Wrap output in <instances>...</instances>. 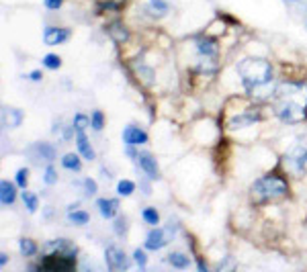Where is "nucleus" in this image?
<instances>
[{
	"label": "nucleus",
	"mask_w": 307,
	"mask_h": 272,
	"mask_svg": "<svg viewBox=\"0 0 307 272\" xmlns=\"http://www.w3.org/2000/svg\"><path fill=\"white\" fill-rule=\"evenodd\" d=\"M76 146H78V152H80V156L84 160H95V150L90 148L84 131H76Z\"/></svg>",
	"instance_id": "nucleus-15"
},
{
	"label": "nucleus",
	"mask_w": 307,
	"mask_h": 272,
	"mask_svg": "<svg viewBox=\"0 0 307 272\" xmlns=\"http://www.w3.org/2000/svg\"><path fill=\"white\" fill-rule=\"evenodd\" d=\"M197 51L205 57H215L217 51H219V45L213 39H199L197 41Z\"/></svg>",
	"instance_id": "nucleus-16"
},
{
	"label": "nucleus",
	"mask_w": 307,
	"mask_h": 272,
	"mask_svg": "<svg viewBox=\"0 0 307 272\" xmlns=\"http://www.w3.org/2000/svg\"><path fill=\"white\" fill-rule=\"evenodd\" d=\"M109 35H111L113 41H117V43H125V41L129 39V33H127V29H125L121 23H111V25H109Z\"/></svg>",
	"instance_id": "nucleus-17"
},
{
	"label": "nucleus",
	"mask_w": 307,
	"mask_h": 272,
	"mask_svg": "<svg viewBox=\"0 0 307 272\" xmlns=\"http://www.w3.org/2000/svg\"><path fill=\"white\" fill-rule=\"evenodd\" d=\"M115 229H117V233H123V231H125V221H123V219H117V221H115Z\"/></svg>",
	"instance_id": "nucleus-36"
},
{
	"label": "nucleus",
	"mask_w": 307,
	"mask_h": 272,
	"mask_svg": "<svg viewBox=\"0 0 307 272\" xmlns=\"http://www.w3.org/2000/svg\"><path fill=\"white\" fill-rule=\"evenodd\" d=\"M166 233H164V229H151L149 233H147V240H145V248L147 250H160V248H164L166 246Z\"/></svg>",
	"instance_id": "nucleus-10"
},
{
	"label": "nucleus",
	"mask_w": 307,
	"mask_h": 272,
	"mask_svg": "<svg viewBox=\"0 0 307 272\" xmlns=\"http://www.w3.org/2000/svg\"><path fill=\"white\" fill-rule=\"evenodd\" d=\"M17 198V190H15V184L9 182V180H3L0 182V202L5 207H11Z\"/></svg>",
	"instance_id": "nucleus-12"
},
{
	"label": "nucleus",
	"mask_w": 307,
	"mask_h": 272,
	"mask_svg": "<svg viewBox=\"0 0 307 272\" xmlns=\"http://www.w3.org/2000/svg\"><path fill=\"white\" fill-rule=\"evenodd\" d=\"M287 162L289 166L297 172V174H303L307 172V146L305 144H297L289 150L287 154Z\"/></svg>",
	"instance_id": "nucleus-5"
},
{
	"label": "nucleus",
	"mask_w": 307,
	"mask_h": 272,
	"mask_svg": "<svg viewBox=\"0 0 307 272\" xmlns=\"http://www.w3.org/2000/svg\"><path fill=\"white\" fill-rule=\"evenodd\" d=\"M27 182H29V170L27 168H21L19 172H17V186L19 188H27Z\"/></svg>",
	"instance_id": "nucleus-30"
},
{
	"label": "nucleus",
	"mask_w": 307,
	"mask_h": 272,
	"mask_svg": "<svg viewBox=\"0 0 307 272\" xmlns=\"http://www.w3.org/2000/svg\"><path fill=\"white\" fill-rule=\"evenodd\" d=\"M23 202H25V207H27V211H29V213H35V211H37V207H39L37 196H35V194H31V192H27V190H23Z\"/></svg>",
	"instance_id": "nucleus-22"
},
{
	"label": "nucleus",
	"mask_w": 307,
	"mask_h": 272,
	"mask_svg": "<svg viewBox=\"0 0 307 272\" xmlns=\"http://www.w3.org/2000/svg\"><path fill=\"white\" fill-rule=\"evenodd\" d=\"M90 125H93L95 131H101V129L105 127V115H103L101 111H95L93 117H90Z\"/></svg>",
	"instance_id": "nucleus-29"
},
{
	"label": "nucleus",
	"mask_w": 307,
	"mask_h": 272,
	"mask_svg": "<svg viewBox=\"0 0 307 272\" xmlns=\"http://www.w3.org/2000/svg\"><path fill=\"white\" fill-rule=\"evenodd\" d=\"M29 78H31V80H33V82H39V80H41V78H43V74H41V72H39V70H35V72H31V76H29Z\"/></svg>",
	"instance_id": "nucleus-37"
},
{
	"label": "nucleus",
	"mask_w": 307,
	"mask_h": 272,
	"mask_svg": "<svg viewBox=\"0 0 307 272\" xmlns=\"http://www.w3.org/2000/svg\"><path fill=\"white\" fill-rule=\"evenodd\" d=\"M97 207H99V211L105 219H113L119 213V200L117 198H99Z\"/></svg>",
	"instance_id": "nucleus-9"
},
{
	"label": "nucleus",
	"mask_w": 307,
	"mask_h": 272,
	"mask_svg": "<svg viewBox=\"0 0 307 272\" xmlns=\"http://www.w3.org/2000/svg\"><path fill=\"white\" fill-rule=\"evenodd\" d=\"M123 142L127 146H139V144H147V133L141 131L137 125H127L123 129Z\"/></svg>",
	"instance_id": "nucleus-7"
},
{
	"label": "nucleus",
	"mask_w": 307,
	"mask_h": 272,
	"mask_svg": "<svg viewBox=\"0 0 307 272\" xmlns=\"http://www.w3.org/2000/svg\"><path fill=\"white\" fill-rule=\"evenodd\" d=\"M62 5H64V0H45V7H47L49 11H57Z\"/></svg>",
	"instance_id": "nucleus-35"
},
{
	"label": "nucleus",
	"mask_w": 307,
	"mask_h": 272,
	"mask_svg": "<svg viewBox=\"0 0 307 272\" xmlns=\"http://www.w3.org/2000/svg\"><path fill=\"white\" fill-rule=\"evenodd\" d=\"M84 188H86L88 194H95V192H97V182H95L93 178H86V180H84Z\"/></svg>",
	"instance_id": "nucleus-34"
},
{
	"label": "nucleus",
	"mask_w": 307,
	"mask_h": 272,
	"mask_svg": "<svg viewBox=\"0 0 307 272\" xmlns=\"http://www.w3.org/2000/svg\"><path fill=\"white\" fill-rule=\"evenodd\" d=\"M74 266H76V256L64 254V252L47 254L39 264V268H45V270H72Z\"/></svg>",
	"instance_id": "nucleus-4"
},
{
	"label": "nucleus",
	"mask_w": 307,
	"mask_h": 272,
	"mask_svg": "<svg viewBox=\"0 0 307 272\" xmlns=\"http://www.w3.org/2000/svg\"><path fill=\"white\" fill-rule=\"evenodd\" d=\"M70 35H72L70 29H64V27H47L43 39H45L47 45H59V43H66V41L70 39Z\"/></svg>",
	"instance_id": "nucleus-8"
},
{
	"label": "nucleus",
	"mask_w": 307,
	"mask_h": 272,
	"mask_svg": "<svg viewBox=\"0 0 307 272\" xmlns=\"http://www.w3.org/2000/svg\"><path fill=\"white\" fill-rule=\"evenodd\" d=\"M141 217H143V221H145V223H149V225H154V227H156V225L160 223V215H158V211L154 209V207H147V209H143Z\"/></svg>",
	"instance_id": "nucleus-21"
},
{
	"label": "nucleus",
	"mask_w": 307,
	"mask_h": 272,
	"mask_svg": "<svg viewBox=\"0 0 307 272\" xmlns=\"http://www.w3.org/2000/svg\"><path fill=\"white\" fill-rule=\"evenodd\" d=\"M289 190L287 186V180H283L281 176H262L258 178L254 184H252V196L258 200V202H264V200H274V198H281L285 196Z\"/></svg>",
	"instance_id": "nucleus-3"
},
{
	"label": "nucleus",
	"mask_w": 307,
	"mask_h": 272,
	"mask_svg": "<svg viewBox=\"0 0 307 272\" xmlns=\"http://www.w3.org/2000/svg\"><path fill=\"white\" fill-rule=\"evenodd\" d=\"M137 160H139V166L143 168V172H145L151 180H156V178L160 176V174H158V164H156V160H154L149 154H139Z\"/></svg>",
	"instance_id": "nucleus-13"
},
{
	"label": "nucleus",
	"mask_w": 307,
	"mask_h": 272,
	"mask_svg": "<svg viewBox=\"0 0 307 272\" xmlns=\"http://www.w3.org/2000/svg\"><path fill=\"white\" fill-rule=\"evenodd\" d=\"M274 111L287 125L301 123L307 117V86L301 82H283L274 90Z\"/></svg>",
	"instance_id": "nucleus-1"
},
{
	"label": "nucleus",
	"mask_w": 307,
	"mask_h": 272,
	"mask_svg": "<svg viewBox=\"0 0 307 272\" xmlns=\"http://www.w3.org/2000/svg\"><path fill=\"white\" fill-rule=\"evenodd\" d=\"M133 260L137 262V266H139V268H145L147 258H145V254H143L141 250H135V252H133Z\"/></svg>",
	"instance_id": "nucleus-32"
},
{
	"label": "nucleus",
	"mask_w": 307,
	"mask_h": 272,
	"mask_svg": "<svg viewBox=\"0 0 307 272\" xmlns=\"http://www.w3.org/2000/svg\"><path fill=\"white\" fill-rule=\"evenodd\" d=\"M43 65L47 67V70H57V67L62 65V59H59L57 55H53V53H47V55L43 57Z\"/></svg>",
	"instance_id": "nucleus-27"
},
{
	"label": "nucleus",
	"mask_w": 307,
	"mask_h": 272,
	"mask_svg": "<svg viewBox=\"0 0 307 272\" xmlns=\"http://www.w3.org/2000/svg\"><path fill=\"white\" fill-rule=\"evenodd\" d=\"M21 121H23V113L19 109H13V107H5L3 109V125L5 127L15 129V127L21 125Z\"/></svg>",
	"instance_id": "nucleus-11"
},
{
	"label": "nucleus",
	"mask_w": 307,
	"mask_h": 272,
	"mask_svg": "<svg viewBox=\"0 0 307 272\" xmlns=\"http://www.w3.org/2000/svg\"><path fill=\"white\" fill-rule=\"evenodd\" d=\"M19 248H21V252H23V256H35L37 254V244L33 242V240H21L19 242Z\"/></svg>",
	"instance_id": "nucleus-23"
},
{
	"label": "nucleus",
	"mask_w": 307,
	"mask_h": 272,
	"mask_svg": "<svg viewBox=\"0 0 307 272\" xmlns=\"http://www.w3.org/2000/svg\"><path fill=\"white\" fill-rule=\"evenodd\" d=\"M68 219H70L72 223H76V225H86L90 217H88V213H86V211H70Z\"/></svg>",
	"instance_id": "nucleus-24"
},
{
	"label": "nucleus",
	"mask_w": 307,
	"mask_h": 272,
	"mask_svg": "<svg viewBox=\"0 0 307 272\" xmlns=\"http://www.w3.org/2000/svg\"><path fill=\"white\" fill-rule=\"evenodd\" d=\"M238 74L252 96H262L260 92L266 90L272 80V67L262 57H246L238 63Z\"/></svg>",
	"instance_id": "nucleus-2"
},
{
	"label": "nucleus",
	"mask_w": 307,
	"mask_h": 272,
	"mask_svg": "<svg viewBox=\"0 0 307 272\" xmlns=\"http://www.w3.org/2000/svg\"><path fill=\"white\" fill-rule=\"evenodd\" d=\"M45 248H47V250H55V252H64V254H70V256H74V254H76V246H72L68 240L49 242Z\"/></svg>",
	"instance_id": "nucleus-18"
},
{
	"label": "nucleus",
	"mask_w": 307,
	"mask_h": 272,
	"mask_svg": "<svg viewBox=\"0 0 307 272\" xmlns=\"http://www.w3.org/2000/svg\"><path fill=\"white\" fill-rule=\"evenodd\" d=\"M35 150H37L39 156L45 158V160H53V158H55V150H53L49 144H39V146H35Z\"/></svg>",
	"instance_id": "nucleus-26"
},
{
	"label": "nucleus",
	"mask_w": 307,
	"mask_h": 272,
	"mask_svg": "<svg viewBox=\"0 0 307 272\" xmlns=\"http://www.w3.org/2000/svg\"><path fill=\"white\" fill-rule=\"evenodd\" d=\"M168 262H170V264H172L174 268H180V270L189 268V264H191L189 256H185V254H180V252H174V254H170V256H168Z\"/></svg>",
	"instance_id": "nucleus-20"
},
{
	"label": "nucleus",
	"mask_w": 307,
	"mask_h": 272,
	"mask_svg": "<svg viewBox=\"0 0 307 272\" xmlns=\"http://www.w3.org/2000/svg\"><path fill=\"white\" fill-rule=\"evenodd\" d=\"M256 121H260V115L258 113H242L238 117H234L229 121V129H240V127H248V125H254Z\"/></svg>",
	"instance_id": "nucleus-14"
},
{
	"label": "nucleus",
	"mask_w": 307,
	"mask_h": 272,
	"mask_svg": "<svg viewBox=\"0 0 307 272\" xmlns=\"http://www.w3.org/2000/svg\"><path fill=\"white\" fill-rule=\"evenodd\" d=\"M88 125H90V119H88L86 115L78 113V115L74 117V129H76V131H84Z\"/></svg>",
	"instance_id": "nucleus-28"
},
{
	"label": "nucleus",
	"mask_w": 307,
	"mask_h": 272,
	"mask_svg": "<svg viewBox=\"0 0 307 272\" xmlns=\"http://www.w3.org/2000/svg\"><path fill=\"white\" fill-rule=\"evenodd\" d=\"M62 166H64L66 170H74V172H78V170L82 168V162H80V158L76 156V154H66V156L62 158Z\"/></svg>",
	"instance_id": "nucleus-19"
},
{
	"label": "nucleus",
	"mask_w": 307,
	"mask_h": 272,
	"mask_svg": "<svg viewBox=\"0 0 307 272\" xmlns=\"http://www.w3.org/2000/svg\"><path fill=\"white\" fill-rule=\"evenodd\" d=\"M7 260H9V256H7L5 252H3V254H0V264H3V266H5V264H7Z\"/></svg>",
	"instance_id": "nucleus-38"
},
{
	"label": "nucleus",
	"mask_w": 307,
	"mask_h": 272,
	"mask_svg": "<svg viewBox=\"0 0 307 272\" xmlns=\"http://www.w3.org/2000/svg\"><path fill=\"white\" fill-rule=\"evenodd\" d=\"M133 190H135V184L131 180H119L117 182V192L121 196H129V194H133Z\"/></svg>",
	"instance_id": "nucleus-25"
},
{
	"label": "nucleus",
	"mask_w": 307,
	"mask_h": 272,
	"mask_svg": "<svg viewBox=\"0 0 307 272\" xmlns=\"http://www.w3.org/2000/svg\"><path fill=\"white\" fill-rule=\"evenodd\" d=\"M105 260H107L109 270H125V268L129 266V262H127V258H125V254H123L119 248H115V246H109V248H107V252H105Z\"/></svg>",
	"instance_id": "nucleus-6"
},
{
	"label": "nucleus",
	"mask_w": 307,
	"mask_h": 272,
	"mask_svg": "<svg viewBox=\"0 0 307 272\" xmlns=\"http://www.w3.org/2000/svg\"><path fill=\"white\" fill-rule=\"evenodd\" d=\"M43 182H45V184H55V182H57V172L53 170V166H47V168H45Z\"/></svg>",
	"instance_id": "nucleus-31"
},
{
	"label": "nucleus",
	"mask_w": 307,
	"mask_h": 272,
	"mask_svg": "<svg viewBox=\"0 0 307 272\" xmlns=\"http://www.w3.org/2000/svg\"><path fill=\"white\" fill-rule=\"evenodd\" d=\"M151 7L156 9V11H160V15H164L168 11V5L164 3V0H151Z\"/></svg>",
	"instance_id": "nucleus-33"
}]
</instances>
